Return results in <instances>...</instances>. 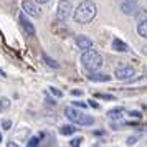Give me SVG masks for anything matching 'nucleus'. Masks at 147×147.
Listing matches in <instances>:
<instances>
[{
  "mask_svg": "<svg viewBox=\"0 0 147 147\" xmlns=\"http://www.w3.org/2000/svg\"><path fill=\"white\" fill-rule=\"evenodd\" d=\"M96 12H98V7L93 0H83L80 5L76 7L73 13V18L76 23H89L96 17Z\"/></svg>",
  "mask_w": 147,
  "mask_h": 147,
  "instance_id": "obj_1",
  "label": "nucleus"
},
{
  "mask_svg": "<svg viewBox=\"0 0 147 147\" xmlns=\"http://www.w3.org/2000/svg\"><path fill=\"white\" fill-rule=\"evenodd\" d=\"M81 63H83L84 69H88V71H98L102 66V56L98 51L89 48V50H84V53L81 56Z\"/></svg>",
  "mask_w": 147,
  "mask_h": 147,
  "instance_id": "obj_2",
  "label": "nucleus"
},
{
  "mask_svg": "<svg viewBox=\"0 0 147 147\" xmlns=\"http://www.w3.org/2000/svg\"><path fill=\"white\" fill-rule=\"evenodd\" d=\"M65 114H66V117L73 124H76V126H91L94 122V119L91 117V116H88L86 113H83V111H78L76 107H71L68 106L66 109H65Z\"/></svg>",
  "mask_w": 147,
  "mask_h": 147,
  "instance_id": "obj_3",
  "label": "nucleus"
},
{
  "mask_svg": "<svg viewBox=\"0 0 147 147\" xmlns=\"http://www.w3.org/2000/svg\"><path fill=\"white\" fill-rule=\"evenodd\" d=\"M73 12V5L69 0H61L58 3V10H56V17L60 22H66L69 18V15Z\"/></svg>",
  "mask_w": 147,
  "mask_h": 147,
  "instance_id": "obj_4",
  "label": "nucleus"
},
{
  "mask_svg": "<svg viewBox=\"0 0 147 147\" xmlns=\"http://www.w3.org/2000/svg\"><path fill=\"white\" fill-rule=\"evenodd\" d=\"M134 74H136V71H134L132 66L121 65V66L116 68V73H114V76H116L117 80H121V81H129V80H132Z\"/></svg>",
  "mask_w": 147,
  "mask_h": 147,
  "instance_id": "obj_5",
  "label": "nucleus"
},
{
  "mask_svg": "<svg viewBox=\"0 0 147 147\" xmlns=\"http://www.w3.org/2000/svg\"><path fill=\"white\" fill-rule=\"evenodd\" d=\"M121 10L124 15H136L139 10V2L137 0H126L121 3Z\"/></svg>",
  "mask_w": 147,
  "mask_h": 147,
  "instance_id": "obj_6",
  "label": "nucleus"
},
{
  "mask_svg": "<svg viewBox=\"0 0 147 147\" xmlns=\"http://www.w3.org/2000/svg\"><path fill=\"white\" fill-rule=\"evenodd\" d=\"M22 8H23V12L27 15H30V17H40V13H41V10L35 5L32 0H23V2H22Z\"/></svg>",
  "mask_w": 147,
  "mask_h": 147,
  "instance_id": "obj_7",
  "label": "nucleus"
},
{
  "mask_svg": "<svg viewBox=\"0 0 147 147\" xmlns=\"http://www.w3.org/2000/svg\"><path fill=\"white\" fill-rule=\"evenodd\" d=\"M20 23H22V28L27 32L28 36H35V27L30 23V20H27V17H25V13L20 15Z\"/></svg>",
  "mask_w": 147,
  "mask_h": 147,
  "instance_id": "obj_8",
  "label": "nucleus"
},
{
  "mask_svg": "<svg viewBox=\"0 0 147 147\" xmlns=\"http://www.w3.org/2000/svg\"><path fill=\"white\" fill-rule=\"evenodd\" d=\"M74 41L80 47V50H89V48H93V41L89 40L88 36H84V35H78Z\"/></svg>",
  "mask_w": 147,
  "mask_h": 147,
  "instance_id": "obj_9",
  "label": "nucleus"
},
{
  "mask_svg": "<svg viewBox=\"0 0 147 147\" xmlns=\"http://www.w3.org/2000/svg\"><path fill=\"white\" fill-rule=\"evenodd\" d=\"M89 81H96V83H106V81L111 80V76L107 74H102V73H96V71H89Z\"/></svg>",
  "mask_w": 147,
  "mask_h": 147,
  "instance_id": "obj_10",
  "label": "nucleus"
},
{
  "mask_svg": "<svg viewBox=\"0 0 147 147\" xmlns=\"http://www.w3.org/2000/svg\"><path fill=\"white\" fill-rule=\"evenodd\" d=\"M113 50H114V51H119V53H124V51H127V50H129V47H127L122 40H119V38H114V40H113Z\"/></svg>",
  "mask_w": 147,
  "mask_h": 147,
  "instance_id": "obj_11",
  "label": "nucleus"
},
{
  "mask_svg": "<svg viewBox=\"0 0 147 147\" xmlns=\"http://www.w3.org/2000/svg\"><path fill=\"white\" fill-rule=\"evenodd\" d=\"M41 58H43V61L47 63V66L53 68V69H58V68H60V65H58V63H56L55 60H51V58H50V56H48L47 53H43V55H41Z\"/></svg>",
  "mask_w": 147,
  "mask_h": 147,
  "instance_id": "obj_12",
  "label": "nucleus"
},
{
  "mask_svg": "<svg viewBox=\"0 0 147 147\" xmlns=\"http://www.w3.org/2000/svg\"><path fill=\"white\" fill-rule=\"evenodd\" d=\"M122 113H124V109H122V107H116V109H111V111L107 113V116H109L111 119H121V117H122L121 114H122Z\"/></svg>",
  "mask_w": 147,
  "mask_h": 147,
  "instance_id": "obj_13",
  "label": "nucleus"
},
{
  "mask_svg": "<svg viewBox=\"0 0 147 147\" xmlns=\"http://www.w3.org/2000/svg\"><path fill=\"white\" fill-rule=\"evenodd\" d=\"M137 33H139L140 36L147 38V20H142L139 25H137Z\"/></svg>",
  "mask_w": 147,
  "mask_h": 147,
  "instance_id": "obj_14",
  "label": "nucleus"
},
{
  "mask_svg": "<svg viewBox=\"0 0 147 147\" xmlns=\"http://www.w3.org/2000/svg\"><path fill=\"white\" fill-rule=\"evenodd\" d=\"M74 132H76V127L74 126H63L60 129V134H63V136H71Z\"/></svg>",
  "mask_w": 147,
  "mask_h": 147,
  "instance_id": "obj_15",
  "label": "nucleus"
},
{
  "mask_svg": "<svg viewBox=\"0 0 147 147\" xmlns=\"http://www.w3.org/2000/svg\"><path fill=\"white\" fill-rule=\"evenodd\" d=\"M8 107H10V99L8 98H0V109L7 111Z\"/></svg>",
  "mask_w": 147,
  "mask_h": 147,
  "instance_id": "obj_16",
  "label": "nucleus"
},
{
  "mask_svg": "<svg viewBox=\"0 0 147 147\" xmlns=\"http://www.w3.org/2000/svg\"><path fill=\"white\" fill-rule=\"evenodd\" d=\"M81 142H83V139H81V137H74V139H71L69 146H71V147H78V146H81Z\"/></svg>",
  "mask_w": 147,
  "mask_h": 147,
  "instance_id": "obj_17",
  "label": "nucleus"
},
{
  "mask_svg": "<svg viewBox=\"0 0 147 147\" xmlns=\"http://www.w3.org/2000/svg\"><path fill=\"white\" fill-rule=\"evenodd\" d=\"M38 144H40V137H32L30 142H28V146L30 147H35V146H38Z\"/></svg>",
  "mask_w": 147,
  "mask_h": 147,
  "instance_id": "obj_18",
  "label": "nucleus"
},
{
  "mask_svg": "<svg viewBox=\"0 0 147 147\" xmlns=\"http://www.w3.org/2000/svg\"><path fill=\"white\" fill-rule=\"evenodd\" d=\"M50 93H51V94H55L56 98H61V96H63V93H61V91H58L56 88H50Z\"/></svg>",
  "mask_w": 147,
  "mask_h": 147,
  "instance_id": "obj_19",
  "label": "nucleus"
},
{
  "mask_svg": "<svg viewBox=\"0 0 147 147\" xmlns=\"http://www.w3.org/2000/svg\"><path fill=\"white\" fill-rule=\"evenodd\" d=\"M98 98H102V99H114V96H111V94H96Z\"/></svg>",
  "mask_w": 147,
  "mask_h": 147,
  "instance_id": "obj_20",
  "label": "nucleus"
},
{
  "mask_svg": "<svg viewBox=\"0 0 147 147\" xmlns=\"http://www.w3.org/2000/svg\"><path fill=\"white\" fill-rule=\"evenodd\" d=\"M129 114H131V117H136V119H140V113H139V111H131Z\"/></svg>",
  "mask_w": 147,
  "mask_h": 147,
  "instance_id": "obj_21",
  "label": "nucleus"
},
{
  "mask_svg": "<svg viewBox=\"0 0 147 147\" xmlns=\"http://www.w3.org/2000/svg\"><path fill=\"white\" fill-rule=\"evenodd\" d=\"M74 106H78V107H86V104H84V102H80V101H74Z\"/></svg>",
  "mask_w": 147,
  "mask_h": 147,
  "instance_id": "obj_22",
  "label": "nucleus"
},
{
  "mask_svg": "<svg viewBox=\"0 0 147 147\" xmlns=\"http://www.w3.org/2000/svg\"><path fill=\"white\" fill-rule=\"evenodd\" d=\"M88 102H89V104H91V106H93V107H96V109L99 107V104H98L96 101H93V99H91V101H88Z\"/></svg>",
  "mask_w": 147,
  "mask_h": 147,
  "instance_id": "obj_23",
  "label": "nucleus"
},
{
  "mask_svg": "<svg viewBox=\"0 0 147 147\" xmlns=\"http://www.w3.org/2000/svg\"><path fill=\"white\" fill-rule=\"evenodd\" d=\"M10 126H12V122H10V121H3V129H8Z\"/></svg>",
  "mask_w": 147,
  "mask_h": 147,
  "instance_id": "obj_24",
  "label": "nucleus"
},
{
  "mask_svg": "<svg viewBox=\"0 0 147 147\" xmlns=\"http://www.w3.org/2000/svg\"><path fill=\"white\" fill-rule=\"evenodd\" d=\"M127 144H129V146L136 144V137H129V139H127Z\"/></svg>",
  "mask_w": 147,
  "mask_h": 147,
  "instance_id": "obj_25",
  "label": "nucleus"
},
{
  "mask_svg": "<svg viewBox=\"0 0 147 147\" xmlns=\"http://www.w3.org/2000/svg\"><path fill=\"white\" fill-rule=\"evenodd\" d=\"M71 93H73L74 96H81V94H83V91H80V89H73Z\"/></svg>",
  "mask_w": 147,
  "mask_h": 147,
  "instance_id": "obj_26",
  "label": "nucleus"
},
{
  "mask_svg": "<svg viewBox=\"0 0 147 147\" xmlns=\"http://www.w3.org/2000/svg\"><path fill=\"white\" fill-rule=\"evenodd\" d=\"M38 3H47V2H50V0H36Z\"/></svg>",
  "mask_w": 147,
  "mask_h": 147,
  "instance_id": "obj_27",
  "label": "nucleus"
},
{
  "mask_svg": "<svg viewBox=\"0 0 147 147\" xmlns=\"http://www.w3.org/2000/svg\"><path fill=\"white\" fill-rule=\"evenodd\" d=\"M144 53L147 55V45H146V47H144Z\"/></svg>",
  "mask_w": 147,
  "mask_h": 147,
  "instance_id": "obj_28",
  "label": "nucleus"
},
{
  "mask_svg": "<svg viewBox=\"0 0 147 147\" xmlns=\"http://www.w3.org/2000/svg\"><path fill=\"white\" fill-rule=\"evenodd\" d=\"M0 76H5V73H3V71H2V69H0Z\"/></svg>",
  "mask_w": 147,
  "mask_h": 147,
  "instance_id": "obj_29",
  "label": "nucleus"
},
{
  "mask_svg": "<svg viewBox=\"0 0 147 147\" xmlns=\"http://www.w3.org/2000/svg\"><path fill=\"white\" fill-rule=\"evenodd\" d=\"M0 142H2V134H0Z\"/></svg>",
  "mask_w": 147,
  "mask_h": 147,
  "instance_id": "obj_30",
  "label": "nucleus"
}]
</instances>
